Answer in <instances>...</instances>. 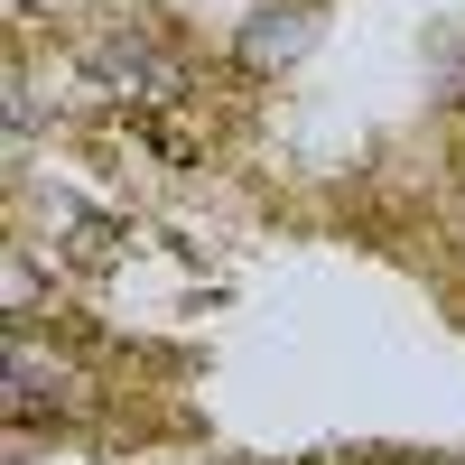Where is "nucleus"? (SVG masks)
<instances>
[{
    "instance_id": "nucleus-3",
    "label": "nucleus",
    "mask_w": 465,
    "mask_h": 465,
    "mask_svg": "<svg viewBox=\"0 0 465 465\" xmlns=\"http://www.w3.org/2000/svg\"><path fill=\"white\" fill-rule=\"evenodd\" d=\"M37 391H47V363L28 344H10V401H37Z\"/></svg>"
},
{
    "instance_id": "nucleus-2",
    "label": "nucleus",
    "mask_w": 465,
    "mask_h": 465,
    "mask_svg": "<svg viewBox=\"0 0 465 465\" xmlns=\"http://www.w3.org/2000/svg\"><path fill=\"white\" fill-rule=\"evenodd\" d=\"M307 28H317V19H307L298 0H289V10H261L252 37H242V56H252V65H289V56L307 47Z\"/></svg>"
},
{
    "instance_id": "nucleus-1",
    "label": "nucleus",
    "mask_w": 465,
    "mask_h": 465,
    "mask_svg": "<svg viewBox=\"0 0 465 465\" xmlns=\"http://www.w3.org/2000/svg\"><path fill=\"white\" fill-rule=\"evenodd\" d=\"M84 65L103 74V84H122V94H140V103H177L186 94V65L177 56H159L149 37H84Z\"/></svg>"
}]
</instances>
